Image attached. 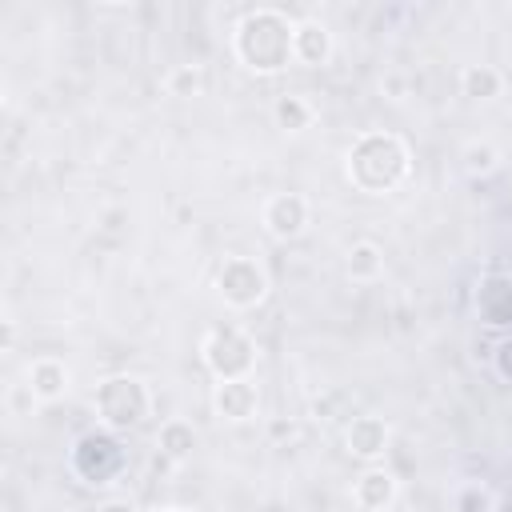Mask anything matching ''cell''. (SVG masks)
I'll list each match as a JSON object with an SVG mask.
<instances>
[{
  "instance_id": "cell-1",
  "label": "cell",
  "mask_w": 512,
  "mask_h": 512,
  "mask_svg": "<svg viewBox=\"0 0 512 512\" xmlns=\"http://www.w3.org/2000/svg\"><path fill=\"white\" fill-rule=\"evenodd\" d=\"M344 176L364 196H388L412 176V152L396 132H360L344 156Z\"/></svg>"
},
{
  "instance_id": "cell-2",
  "label": "cell",
  "mask_w": 512,
  "mask_h": 512,
  "mask_svg": "<svg viewBox=\"0 0 512 512\" xmlns=\"http://www.w3.org/2000/svg\"><path fill=\"white\" fill-rule=\"evenodd\" d=\"M292 32H296V20H288L280 8H252L240 16V24L232 32V52L248 72L276 76L296 60Z\"/></svg>"
},
{
  "instance_id": "cell-3",
  "label": "cell",
  "mask_w": 512,
  "mask_h": 512,
  "mask_svg": "<svg viewBox=\"0 0 512 512\" xmlns=\"http://www.w3.org/2000/svg\"><path fill=\"white\" fill-rule=\"evenodd\" d=\"M96 420L108 428V432H132L148 420L152 412V392L140 376H128V372H116L108 380L96 384Z\"/></svg>"
},
{
  "instance_id": "cell-4",
  "label": "cell",
  "mask_w": 512,
  "mask_h": 512,
  "mask_svg": "<svg viewBox=\"0 0 512 512\" xmlns=\"http://www.w3.org/2000/svg\"><path fill=\"white\" fill-rule=\"evenodd\" d=\"M68 468H72L76 480H84V484H92V488H104V484H112V480L124 476L128 452H124V444L116 440V432L92 428V432H84V436L72 444Z\"/></svg>"
},
{
  "instance_id": "cell-5",
  "label": "cell",
  "mask_w": 512,
  "mask_h": 512,
  "mask_svg": "<svg viewBox=\"0 0 512 512\" xmlns=\"http://www.w3.org/2000/svg\"><path fill=\"white\" fill-rule=\"evenodd\" d=\"M200 356H204V368L216 376V380H244L252 376L256 368V344L244 328L236 324H216L208 328L204 344H200Z\"/></svg>"
},
{
  "instance_id": "cell-6",
  "label": "cell",
  "mask_w": 512,
  "mask_h": 512,
  "mask_svg": "<svg viewBox=\"0 0 512 512\" xmlns=\"http://www.w3.org/2000/svg\"><path fill=\"white\" fill-rule=\"evenodd\" d=\"M268 272H264V264L260 260H252V256H228L220 268H216V292H220V300L228 304V308H236V312H252V308H260L264 300H268Z\"/></svg>"
},
{
  "instance_id": "cell-7",
  "label": "cell",
  "mask_w": 512,
  "mask_h": 512,
  "mask_svg": "<svg viewBox=\"0 0 512 512\" xmlns=\"http://www.w3.org/2000/svg\"><path fill=\"white\" fill-rule=\"evenodd\" d=\"M308 216L312 212H308V200L300 192H276L260 208V224H264V232L272 240H296V236H304Z\"/></svg>"
},
{
  "instance_id": "cell-8",
  "label": "cell",
  "mask_w": 512,
  "mask_h": 512,
  "mask_svg": "<svg viewBox=\"0 0 512 512\" xmlns=\"http://www.w3.org/2000/svg\"><path fill=\"white\" fill-rule=\"evenodd\" d=\"M472 308L484 328H512V276L508 272L480 276L472 292Z\"/></svg>"
},
{
  "instance_id": "cell-9",
  "label": "cell",
  "mask_w": 512,
  "mask_h": 512,
  "mask_svg": "<svg viewBox=\"0 0 512 512\" xmlns=\"http://www.w3.org/2000/svg\"><path fill=\"white\" fill-rule=\"evenodd\" d=\"M256 408H260V388L252 384V376H244V380H216V388H212V412L220 420L244 424V420L256 416Z\"/></svg>"
},
{
  "instance_id": "cell-10",
  "label": "cell",
  "mask_w": 512,
  "mask_h": 512,
  "mask_svg": "<svg viewBox=\"0 0 512 512\" xmlns=\"http://www.w3.org/2000/svg\"><path fill=\"white\" fill-rule=\"evenodd\" d=\"M388 440H392V428L384 416H356L348 428H344V448L348 456L364 460V464H376L384 452H388Z\"/></svg>"
},
{
  "instance_id": "cell-11",
  "label": "cell",
  "mask_w": 512,
  "mask_h": 512,
  "mask_svg": "<svg viewBox=\"0 0 512 512\" xmlns=\"http://www.w3.org/2000/svg\"><path fill=\"white\" fill-rule=\"evenodd\" d=\"M396 496H400V480H396V472H388L384 464H368V468L352 480V500H356L360 512H384V508L396 504Z\"/></svg>"
},
{
  "instance_id": "cell-12",
  "label": "cell",
  "mask_w": 512,
  "mask_h": 512,
  "mask_svg": "<svg viewBox=\"0 0 512 512\" xmlns=\"http://www.w3.org/2000/svg\"><path fill=\"white\" fill-rule=\"evenodd\" d=\"M292 56H296V64H304V68H320V64H328V60H332V32H328V24L316 20V16L296 20V32H292Z\"/></svg>"
},
{
  "instance_id": "cell-13",
  "label": "cell",
  "mask_w": 512,
  "mask_h": 512,
  "mask_svg": "<svg viewBox=\"0 0 512 512\" xmlns=\"http://www.w3.org/2000/svg\"><path fill=\"white\" fill-rule=\"evenodd\" d=\"M68 388H72V372H68V364L60 356H36L28 364V392L36 400L56 404V400L68 396Z\"/></svg>"
},
{
  "instance_id": "cell-14",
  "label": "cell",
  "mask_w": 512,
  "mask_h": 512,
  "mask_svg": "<svg viewBox=\"0 0 512 512\" xmlns=\"http://www.w3.org/2000/svg\"><path fill=\"white\" fill-rule=\"evenodd\" d=\"M344 272H348V280H356V284L380 280V276H384V248H380L376 240H356V244L348 248V256H344Z\"/></svg>"
},
{
  "instance_id": "cell-15",
  "label": "cell",
  "mask_w": 512,
  "mask_h": 512,
  "mask_svg": "<svg viewBox=\"0 0 512 512\" xmlns=\"http://www.w3.org/2000/svg\"><path fill=\"white\" fill-rule=\"evenodd\" d=\"M272 120H276L280 132H304V128H312L316 108H312L308 96H300V92H284V96L272 100Z\"/></svg>"
},
{
  "instance_id": "cell-16",
  "label": "cell",
  "mask_w": 512,
  "mask_h": 512,
  "mask_svg": "<svg viewBox=\"0 0 512 512\" xmlns=\"http://www.w3.org/2000/svg\"><path fill=\"white\" fill-rule=\"evenodd\" d=\"M460 92L468 100H496L504 92V72L492 64H464L460 68Z\"/></svg>"
},
{
  "instance_id": "cell-17",
  "label": "cell",
  "mask_w": 512,
  "mask_h": 512,
  "mask_svg": "<svg viewBox=\"0 0 512 512\" xmlns=\"http://www.w3.org/2000/svg\"><path fill=\"white\" fill-rule=\"evenodd\" d=\"M156 444H160V452H164L168 460H188V456H192V448H196V428H192L188 420L172 416V420H164V424H160Z\"/></svg>"
},
{
  "instance_id": "cell-18",
  "label": "cell",
  "mask_w": 512,
  "mask_h": 512,
  "mask_svg": "<svg viewBox=\"0 0 512 512\" xmlns=\"http://www.w3.org/2000/svg\"><path fill=\"white\" fill-rule=\"evenodd\" d=\"M164 88H168V96L188 100V96H200V92L208 88V76H204L200 64H176V68L164 76Z\"/></svg>"
},
{
  "instance_id": "cell-19",
  "label": "cell",
  "mask_w": 512,
  "mask_h": 512,
  "mask_svg": "<svg viewBox=\"0 0 512 512\" xmlns=\"http://www.w3.org/2000/svg\"><path fill=\"white\" fill-rule=\"evenodd\" d=\"M460 160H464V172L472 180H484V176H492L500 168V152L488 140H468L464 152H460Z\"/></svg>"
},
{
  "instance_id": "cell-20",
  "label": "cell",
  "mask_w": 512,
  "mask_h": 512,
  "mask_svg": "<svg viewBox=\"0 0 512 512\" xmlns=\"http://www.w3.org/2000/svg\"><path fill=\"white\" fill-rule=\"evenodd\" d=\"M452 512H496V492L480 480H468L452 492Z\"/></svg>"
},
{
  "instance_id": "cell-21",
  "label": "cell",
  "mask_w": 512,
  "mask_h": 512,
  "mask_svg": "<svg viewBox=\"0 0 512 512\" xmlns=\"http://www.w3.org/2000/svg\"><path fill=\"white\" fill-rule=\"evenodd\" d=\"M492 368H496V376H500L504 384H512V332L496 340V348H492Z\"/></svg>"
},
{
  "instance_id": "cell-22",
  "label": "cell",
  "mask_w": 512,
  "mask_h": 512,
  "mask_svg": "<svg viewBox=\"0 0 512 512\" xmlns=\"http://www.w3.org/2000/svg\"><path fill=\"white\" fill-rule=\"evenodd\" d=\"M96 512H140V508H136V500H128V496H108V500L96 504Z\"/></svg>"
},
{
  "instance_id": "cell-23",
  "label": "cell",
  "mask_w": 512,
  "mask_h": 512,
  "mask_svg": "<svg viewBox=\"0 0 512 512\" xmlns=\"http://www.w3.org/2000/svg\"><path fill=\"white\" fill-rule=\"evenodd\" d=\"M168 512H184V508H168Z\"/></svg>"
}]
</instances>
